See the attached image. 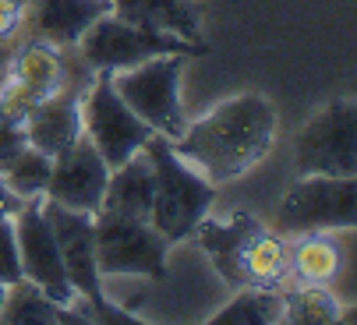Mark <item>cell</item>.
<instances>
[{"mask_svg": "<svg viewBox=\"0 0 357 325\" xmlns=\"http://www.w3.org/2000/svg\"><path fill=\"white\" fill-rule=\"evenodd\" d=\"M273 138L276 106L259 92H244L220 103L202 121L188 124L174 142V152L191 162L209 184H227L248 174L255 162H262V156L273 149Z\"/></svg>", "mask_w": 357, "mask_h": 325, "instance_id": "cell-1", "label": "cell"}, {"mask_svg": "<svg viewBox=\"0 0 357 325\" xmlns=\"http://www.w3.org/2000/svg\"><path fill=\"white\" fill-rule=\"evenodd\" d=\"M142 152L152 162V177H156V191H152V212L149 223L160 230L167 244H177L195 234V227L206 220L209 205L216 202V184H209L191 162H184L174 152V142L152 131Z\"/></svg>", "mask_w": 357, "mask_h": 325, "instance_id": "cell-2", "label": "cell"}, {"mask_svg": "<svg viewBox=\"0 0 357 325\" xmlns=\"http://www.w3.org/2000/svg\"><path fill=\"white\" fill-rule=\"evenodd\" d=\"M75 46L82 50V61L89 71H110V75L135 68L149 57H163V53H181V57H202L206 53L202 43H188L181 36H170V32L138 29V25L117 18L114 11L96 18Z\"/></svg>", "mask_w": 357, "mask_h": 325, "instance_id": "cell-3", "label": "cell"}, {"mask_svg": "<svg viewBox=\"0 0 357 325\" xmlns=\"http://www.w3.org/2000/svg\"><path fill=\"white\" fill-rule=\"evenodd\" d=\"M92 244L99 276L167 280V241L149 220H131L107 209L92 212Z\"/></svg>", "mask_w": 357, "mask_h": 325, "instance_id": "cell-4", "label": "cell"}, {"mask_svg": "<svg viewBox=\"0 0 357 325\" xmlns=\"http://www.w3.org/2000/svg\"><path fill=\"white\" fill-rule=\"evenodd\" d=\"M43 216L50 230H54L61 262H64V273L75 294H82L92 304V318L99 322H110V325H131L138 322L131 311H121L107 301L103 294V276L96 269V244H92V212H78V209H64L57 202H43Z\"/></svg>", "mask_w": 357, "mask_h": 325, "instance_id": "cell-5", "label": "cell"}, {"mask_svg": "<svg viewBox=\"0 0 357 325\" xmlns=\"http://www.w3.org/2000/svg\"><path fill=\"white\" fill-rule=\"evenodd\" d=\"M181 53H163V57H149L135 68L114 71V89L121 92V99L131 106V110L170 142H177L188 128L184 106H181Z\"/></svg>", "mask_w": 357, "mask_h": 325, "instance_id": "cell-6", "label": "cell"}, {"mask_svg": "<svg viewBox=\"0 0 357 325\" xmlns=\"http://www.w3.org/2000/svg\"><path fill=\"white\" fill-rule=\"evenodd\" d=\"M294 167L326 177H354L357 174V106L350 96L333 99L329 106L304 124L294 138Z\"/></svg>", "mask_w": 357, "mask_h": 325, "instance_id": "cell-7", "label": "cell"}, {"mask_svg": "<svg viewBox=\"0 0 357 325\" xmlns=\"http://www.w3.org/2000/svg\"><path fill=\"white\" fill-rule=\"evenodd\" d=\"M357 223V181L308 174L294 184L276 209V234H315V230H354Z\"/></svg>", "mask_w": 357, "mask_h": 325, "instance_id": "cell-8", "label": "cell"}, {"mask_svg": "<svg viewBox=\"0 0 357 325\" xmlns=\"http://www.w3.org/2000/svg\"><path fill=\"white\" fill-rule=\"evenodd\" d=\"M82 131L89 135V142L96 145V152L103 156V162L110 170L121 167L124 159H131L135 152H142V145L152 135V128L114 89L110 71H96V82H92L89 99L82 106Z\"/></svg>", "mask_w": 357, "mask_h": 325, "instance_id": "cell-9", "label": "cell"}, {"mask_svg": "<svg viewBox=\"0 0 357 325\" xmlns=\"http://www.w3.org/2000/svg\"><path fill=\"white\" fill-rule=\"evenodd\" d=\"M11 223H15V241H18V258H22V276L32 280L50 301H57L61 308H71V301H78V294L68 283L54 230H50L46 216H43V202L18 205Z\"/></svg>", "mask_w": 357, "mask_h": 325, "instance_id": "cell-10", "label": "cell"}, {"mask_svg": "<svg viewBox=\"0 0 357 325\" xmlns=\"http://www.w3.org/2000/svg\"><path fill=\"white\" fill-rule=\"evenodd\" d=\"M107 181H110V167L103 162V156L96 152V145L89 142V135L82 131L78 142L54 159L43 195L50 202L64 205V209L96 212L99 205H103Z\"/></svg>", "mask_w": 357, "mask_h": 325, "instance_id": "cell-11", "label": "cell"}, {"mask_svg": "<svg viewBox=\"0 0 357 325\" xmlns=\"http://www.w3.org/2000/svg\"><path fill=\"white\" fill-rule=\"evenodd\" d=\"M25 138L32 149H39L43 156L57 159L64 149H71L82 135V106H78V92H54L32 106V114L22 121Z\"/></svg>", "mask_w": 357, "mask_h": 325, "instance_id": "cell-12", "label": "cell"}, {"mask_svg": "<svg viewBox=\"0 0 357 325\" xmlns=\"http://www.w3.org/2000/svg\"><path fill=\"white\" fill-rule=\"evenodd\" d=\"M32 4L36 36L57 50L75 46L96 18L110 15V0H32Z\"/></svg>", "mask_w": 357, "mask_h": 325, "instance_id": "cell-13", "label": "cell"}, {"mask_svg": "<svg viewBox=\"0 0 357 325\" xmlns=\"http://www.w3.org/2000/svg\"><path fill=\"white\" fill-rule=\"evenodd\" d=\"M198 234V244L216 265V273L230 283V287H244V269H241V251L244 244L259 234V220L255 216H230L227 223H216V220H202L195 227Z\"/></svg>", "mask_w": 357, "mask_h": 325, "instance_id": "cell-14", "label": "cell"}, {"mask_svg": "<svg viewBox=\"0 0 357 325\" xmlns=\"http://www.w3.org/2000/svg\"><path fill=\"white\" fill-rule=\"evenodd\" d=\"M110 11L138 29L170 32L188 43H198V4L195 0H110Z\"/></svg>", "mask_w": 357, "mask_h": 325, "instance_id": "cell-15", "label": "cell"}, {"mask_svg": "<svg viewBox=\"0 0 357 325\" xmlns=\"http://www.w3.org/2000/svg\"><path fill=\"white\" fill-rule=\"evenodd\" d=\"M152 191H156V177H152V162L149 156L135 152L131 159H124L121 167L110 170V181H107V195H103V205L107 212H117V216H131V220H149L152 212Z\"/></svg>", "mask_w": 357, "mask_h": 325, "instance_id": "cell-16", "label": "cell"}, {"mask_svg": "<svg viewBox=\"0 0 357 325\" xmlns=\"http://www.w3.org/2000/svg\"><path fill=\"white\" fill-rule=\"evenodd\" d=\"M0 322L4 325H54V322H89L85 315H75L50 301L32 280H18L4 294V308H0Z\"/></svg>", "mask_w": 357, "mask_h": 325, "instance_id": "cell-17", "label": "cell"}, {"mask_svg": "<svg viewBox=\"0 0 357 325\" xmlns=\"http://www.w3.org/2000/svg\"><path fill=\"white\" fill-rule=\"evenodd\" d=\"M11 78L29 85L36 96H54L64 85V57L50 43H29L11 57Z\"/></svg>", "mask_w": 357, "mask_h": 325, "instance_id": "cell-18", "label": "cell"}, {"mask_svg": "<svg viewBox=\"0 0 357 325\" xmlns=\"http://www.w3.org/2000/svg\"><path fill=\"white\" fill-rule=\"evenodd\" d=\"M241 269H244V283L255 287H273L290 273V251L276 234H255L244 251H241Z\"/></svg>", "mask_w": 357, "mask_h": 325, "instance_id": "cell-19", "label": "cell"}, {"mask_svg": "<svg viewBox=\"0 0 357 325\" xmlns=\"http://www.w3.org/2000/svg\"><path fill=\"white\" fill-rule=\"evenodd\" d=\"M213 325H273L283 322V294H273L269 287H255L237 294L227 308L209 318Z\"/></svg>", "mask_w": 357, "mask_h": 325, "instance_id": "cell-20", "label": "cell"}, {"mask_svg": "<svg viewBox=\"0 0 357 325\" xmlns=\"http://www.w3.org/2000/svg\"><path fill=\"white\" fill-rule=\"evenodd\" d=\"M340 248L326 237H304L297 241L294 255H290V269L301 283H315V287H326L340 276Z\"/></svg>", "mask_w": 357, "mask_h": 325, "instance_id": "cell-21", "label": "cell"}, {"mask_svg": "<svg viewBox=\"0 0 357 325\" xmlns=\"http://www.w3.org/2000/svg\"><path fill=\"white\" fill-rule=\"evenodd\" d=\"M340 304L326 287L304 283L301 290H287L283 294V322H297V325H329L340 322Z\"/></svg>", "mask_w": 357, "mask_h": 325, "instance_id": "cell-22", "label": "cell"}, {"mask_svg": "<svg viewBox=\"0 0 357 325\" xmlns=\"http://www.w3.org/2000/svg\"><path fill=\"white\" fill-rule=\"evenodd\" d=\"M50 167H54V159L43 156L39 149H22L4 170H0V177H4L8 191L18 195V198H36L46 191V181H50Z\"/></svg>", "mask_w": 357, "mask_h": 325, "instance_id": "cell-23", "label": "cell"}, {"mask_svg": "<svg viewBox=\"0 0 357 325\" xmlns=\"http://www.w3.org/2000/svg\"><path fill=\"white\" fill-rule=\"evenodd\" d=\"M18 280H22V258H18L15 223H11V216H0V283L11 287Z\"/></svg>", "mask_w": 357, "mask_h": 325, "instance_id": "cell-24", "label": "cell"}, {"mask_svg": "<svg viewBox=\"0 0 357 325\" xmlns=\"http://www.w3.org/2000/svg\"><path fill=\"white\" fill-rule=\"evenodd\" d=\"M29 149V138H25V128L18 121H8V117H0V170L8 167V162Z\"/></svg>", "mask_w": 357, "mask_h": 325, "instance_id": "cell-25", "label": "cell"}, {"mask_svg": "<svg viewBox=\"0 0 357 325\" xmlns=\"http://www.w3.org/2000/svg\"><path fill=\"white\" fill-rule=\"evenodd\" d=\"M22 25V4L18 0H0V39H8Z\"/></svg>", "mask_w": 357, "mask_h": 325, "instance_id": "cell-26", "label": "cell"}, {"mask_svg": "<svg viewBox=\"0 0 357 325\" xmlns=\"http://www.w3.org/2000/svg\"><path fill=\"white\" fill-rule=\"evenodd\" d=\"M15 212H18V205H15V198H11L4 177H0V216H15Z\"/></svg>", "mask_w": 357, "mask_h": 325, "instance_id": "cell-27", "label": "cell"}, {"mask_svg": "<svg viewBox=\"0 0 357 325\" xmlns=\"http://www.w3.org/2000/svg\"><path fill=\"white\" fill-rule=\"evenodd\" d=\"M8 78H11V50L0 46V85H4Z\"/></svg>", "mask_w": 357, "mask_h": 325, "instance_id": "cell-28", "label": "cell"}, {"mask_svg": "<svg viewBox=\"0 0 357 325\" xmlns=\"http://www.w3.org/2000/svg\"><path fill=\"white\" fill-rule=\"evenodd\" d=\"M4 294H8V287H4V283H0V308H4Z\"/></svg>", "mask_w": 357, "mask_h": 325, "instance_id": "cell-29", "label": "cell"}, {"mask_svg": "<svg viewBox=\"0 0 357 325\" xmlns=\"http://www.w3.org/2000/svg\"><path fill=\"white\" fill-rule=\"evenodd\" d=\"M18 4H29V0H18Z\"/></svg>", "mask_w": 357, "mask_h": 325, "instance_id": "cell-30", "label": "cell"}]
</instances>
